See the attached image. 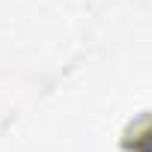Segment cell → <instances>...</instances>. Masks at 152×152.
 <instances>
[{"mask_svg": "<svg viewBox=\"0 0 152 152\" xmlns=\"http://www.w3.org/2000/svg\"><path fill=\"white\" fill-rule=\"evenodd\" d=\"M125 152H152V113H140L122 131Z\"/></svg>", "mask_w": 152, "mask_h": 152, "instance_id": "obj_1", "label": "cell"}]
</instances>
